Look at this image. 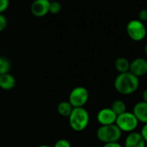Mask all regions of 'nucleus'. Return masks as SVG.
<instances>
[{"label":"nucleus","instance_id":"nucleus-1","mask_svg":"<svg viewBox=\"0 0 147 147\" xmlns=\"http://www.w3.org/2000/svg\"><path fill=\"white\" fill-rule=\"evenodd\" d=\"M140 86V79L130 71L119 73L114 81L115 90L123 96H129L137 91Z\"/></svg>","mask_w":147,"mask_h":147},{"label":"nucleus","instance_id":"nucleus-2","mask_svg":"<svg viewBox=\"0 0 147 147\" xmlns=\"http://www.w3.org/2000/svg\"><path fill=\"white\" fill-rule=\"evenodd\" d=\"M69 125L75 132L84 131L90 123V115L84 108H73L69 115Z\"/></svg>","mask_w":147,"mask_h":147},{"label":"nucleus","instance_id":"nucleus-3","mask_svg":"<svg viewBox=\"0 0 147 147\" xmlns=\"http://www.w3.org/2000/svg\"><path fill=\"white\" fill-rule=\"evenodd\" d=\"M121 136L122 132L115 124L101 126L96 131L97 140L104 144L118 142Z\"/></svg>","mask_w":147,"mask_h":147},{"label":"nucleus","instance_id":"nucleus-4","mask_svg":"<svg viewBox=\"0 0 147 147\" xmlns=\"http://www.w3.org/2000/svg\"><path fill=\"white\" fill-rule=\"evenodd\" d=\"M115 125L123 133H132L137 128L139 125V121L135 117L133 112H125L122 115L117 116Z\"/></svg>","mask_w":147,"mask_h":147},{"label":"nucleus","instance_id":"nucleus-5","mask_svg":"<svg viewBox=\"0 0 147 147\" xmlns=\"http://www.w3.org/2000/svg\"><path fill=\"white\" fill-rule=\"evenodd\" d=\"M89 91L84 86H77L69 94L68 102L73 108H82L89 101Z\"/></svg>","mask_w":147,"mask_h":147},{"label":"nucleus","instance_id":"nucleus-6","mask_svg":"<svg viewBox=\"0 0 147 147\" xmlns=\"http://www.w3.org/2000/svg\"><path fill=\"white\" fill-rule=\"evenodd\" d=\"M127 32L128 36L135 41L142 40L146 35V28L140 20H131L127 25Z\"/></svg>","mask_w":147,"mask_h":147},{"label":"nucleus","instance_id":"nucleus-7","mask_svg":"<svg viewBox=\"0 0 147 147\" xmlns=\"http://www.w3.org/2000/svg\"><path fill=\"white\" fill-rule=\"evenodd\" d=\"M117 115L111 108H103L100 109L96 115V120L101 126L115 124Z\"/></svg>","mask_w":147,"mask_h":147},{"label":"nucleus","instance_id":"nucleus-8","mask_svg":"<svg viewBox=\"0 0 147 147\" xmlns=\"http://www.w3.org/2000/svg\"><path fill=\"white\" fill-rule=\"evenodd\" d=\"M50 0H34L30 7L32 15L36 17L45 16L49 13Z\"/></svg>","mask_w":147,"mask_h":147},{"label":"nucleus","instance_id":"nucleus-9","mask_svg":"<svg viewBox=\"0 0 147 147\" xmlns=\"http://www.w3.org/2000/svg\"><path fill=\"white\" fill-rule=\"evenodd\" d=\"M129 71L136 77H143L147 73V60L143 58H137L130 63Z\"/></svg>","mask_w":147,"mask_h":147},{"label":"nucleus","instance_id":"nucleus-10","mask_svg":"<svg viewBox=\"0 0 147 147\" xmlns=\"http://www.w3.org/2000/svg\"><path fill=\"white\" fill-rule=\"evenodd\" d=\"M146 142L142 138L140 133L132 132L127 136L124 143V147H146Z\"/></svg>","mask_w":147,"mask_h":147},{"label":"nucleus","instance_id":"nucleus-11","mask_svg":"<svg viewBox=\"0 0 147 147\" xmlns=\"http://www.w3.org/2000/svg\"><path fill=\"white\" fill-rule=\"evenodd\" d=\"M133 113L139 121V122H142L144 124L147 123V102L142 101L137 102L134 109Z\"/></svg>","mask_w":147,"mask_h":147},{"label":"nucleus","instance_id":"nucleus-12","mask_svg":"<svg viewBox=\"0 0 147 147\" xmlns=\"http://www.w3.org/2000/svg\"><path fill=\"white\" fill-rule=\"evenodd\" d=\"M16 78L9 72L0 75V88L4 90H10L16 86Z\"/></svg>","mask_w":147,"mask_h":147},{"label":"nucleus","instance_id":"nucleus-13","mask_svg":"<svg viewBox=\"0 0 147 147\" xmlns=\"http://www.w3.org/2000/svg\"><path fill=\"white\" fill-rule=\"evenodd\" d=\"M115 67L119 73H124L129 71L130 68V62L125 57L118 58L115 62Z\"/></svg>","mask_w":147,"mask_h":147},{"label":"nucleus","instance_id":"nucleus-14","mask_svg":"<svg viewBox=\"0 0 147 147\" xmlns=\"http://www.w3.org/2000/svg\"><path fill=\"white\" fill-rule=\"evenodd\" d=\"M72 109H73V107L68 101H63L59 102L57 107V111L59 115L63 117H69Z\"/></svg>","mask_w":147,"mask_h":147},{"label":"nucleus","instance_id":"nucleus-15","mask_svg":"<svg viewBox=\"0 0 147 147\" xmlns=\"http://www.w3.org/2000/svg\"><path fill=\"white\" fill-rule=\"evenodd\" d=\"M111 109L115 113V115L118 116L120 115H122L123 113L127 112V105L122 100H115L111 104Z\"/></svg>","mask_w":147,"mask_h":147},{"label":"nucleus","instance_id":"nucleus-16","mask_svg":"<svg viewBox=\"0 0 147 147\" xmlns=\"http://www.w3.org/2000/svg\"><path fill=\"white\" fill-rule=\"evenodd\" d=\"M11 67L10 61L4 57H0V75L9 72Z\"/></svg>","mask_w":147,"mask_h":147},{"label":"nucleus","instance_id":"nucleus-17","mask_svg":"<svg viewBox=\"0 0 147 147\" xmlns=\"http://www.w3.org/2000/svg\"><path fill=\"white\" fill-rule=\"evenodd\" d=\"M62 5L58 1H53L50 3V8H49V13L53 15H57L61 11Z\"/></svg>","mask_w":147,"mask_h":147},{"label":"nucleus","instance_id":"nucleus-18","mask_svg":"<svg viewBox=\"0 0 147 147\" xmlns=\"http://www.w3.org/2000/svg\"><path fill=\"white\" fill-rule=\"evenodd\" d=\"M53 147H71V145L69 140L65 139H60L54 143Z\"/></svg>","mask_w":147,"mask_h":147},{"label":"nucleus","instance_id":"nucleus-19","mask_svg":"<svg viewBox=\"0 0 147 147\" xmlns=\"http://www.w3.org/2000/svg\"><path fill=\"white\" fill-rule=\"evenodd\" d=\"M7 25H8L7 18L3 14H0V32L4 30L7 28Z\"/></svg>","mask_w":147,"mask_h":147},{"label":"nucleus","instance_id":"nucleus-20","mask_svg":"<svg viewBox=\"0 0 147 147\" xmlns=\"http://www.w3.org/2000/svg\"><path fill=\"white\" fill-rule=\"evenodd\" d=\"M9 5V0H0V14L4 12Z\"/></svg>","mask_w":147,"mask_h":147},{"label":"nucleus","instance_id":"nucleus-21","mask_svg":"<svg viewBox=\"0 0 147 147\" xmlns=\"http://www.w3.org/2000/svg\"><path fill=\"white\" fill-rule=\"evenodd\" d=\"M139 20L143 22L147 21V9H141L139 12Z\"/></svg>","mask_w":147,"mask_h":147},{"label":"nucleus","instance_id":"nucleus-22","mask_svg":"<svg viewBox=\"0 0 147 147\" xmlns=\"http://www.w3.org/2000/svg\"><path fill=\"white\" fill-rule=\"evenodd\" d=\"M142 138L144 139V140L147 143V123L144 125V127L141 129V133H140Z\"/></svg>","mask_w":147,"mask_h":147},{"label":"nucleus","instance_id":"nucleus-23","mask_svg":"<svg viewBox=\"0 0 147 147\" xmlns=\"http://www.w3.org/2000/svg\"><path fill=\"white\" fill-rule=\"evenodd\" d=\"M102 147H123L119 142H113V143H107L104 144Z\"/></svg>","mask_w":147,"mask_h":147},{"label":"nucleus","instance_id":"nucleus-24","mask_svg":"<svg viewBox=\"0 0 147 147\" xmlns=\"http://www.w3.org/2000/svg\"><path fill=\"white\" fill-rule=\"evenodd\" d=\"M142 98H143V101L147 102V88L143 91V94H142Z\"/></svg>","mask_w":147,"mask_h":147},{"label":"nucleus","instance_id":"nucleus-25","mask_svg":"<svg viewBox=\"0 0 147 147\" xmlns=\"http://www.w3.org/2000/svg\"><path fill=\"white\" fill-rule=\"evenodd\" d=\"M37 147H53V146H47V145H40V146H39Z\"/></svg>","mask_w":147,"mask_h":147},{"label":"nucleus","instance_id":"nucleus-26","mask_svg":"<svg viewBox=\"0 0 147 147\" xmlns=\"http://www.w3.org/2000/svg\"><path fill=\"white\" fill-rule=\"evenodd\" d=\"M145 53H146V54L147 55V44L146 45V47H145Z\"/></svg>","mask_w":147,"mask_h":147},{"label":"nucleus","instance_id":"nucleus-27","mask_svg":"<svg viewBox=\"0 0 147 147\" xmlns=\"http://www.w3.org/2000/svg\"><path fill=\"white\" fill-rule=\"evenodd\" d=\"M95 147H99V146H95Z\"/></svg>","mask_w":147,"mask_h":147},{"label":"nucleus","instance_id":"nucleus-28","mask_svg":"<svg viewBox=\"0 0 147 147\" xmlns=\"http://www.w3.org/2000/svg\"><path fill=\"white\" fill-rule=\"evenodd\" d=\"M0 57H1V56H0Z\"/></svg>","mask_w":147,"mask_h":147}]
</instances>
